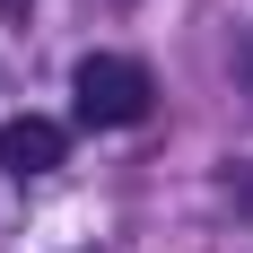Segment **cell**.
I'll return each mask as SVG.
<instances>
[{
	"mask_svg": "<svg viewBox=\"0 0 253 253\" xmlns=\"http://www.w3.org/2000/svg\"><path fill=\"white\" fill-rule=\"evenodd\" d=\"M70 96H79V123H105V131H131V123H149V70L140 61H123V52H87L70 70Z\"/></svg>",
	"mask_w": 253,
	"mask_h": 253,
	"instance_id": "6da1fadb",
	"label": "cell"
},
{
	"mask_svg": "<svg viewBox=\"0 0 253 253\" xmlns=\"http://www.w3.org/2000/svg\"><path fill=\"white\" fill-rule=\"evenodd\" d=\"M0 166H9V175H52V166H61V123H44V114H18V123L0 131Z\"/></svg>",
	"mask_w": 253,
	"mask_h": 253,
	"instance_id": "7a4b0ae2",
	"label": "cell"
},
{
	"mask_svg": "<svg viewBox=\"0 0 253 253\" xmlns=\"http://www.w3.org/2000/svg\"><path fill=\"white\" fill-rule=\"evenodd\" d=\"M236 70H245V87H253V26H245V44H236Z\"/></svg>",
	"mask_w": 253,
	"mask_h": 253,
	"instance_id": "3957f363",
	"label": "cell"
}]
</instances>
